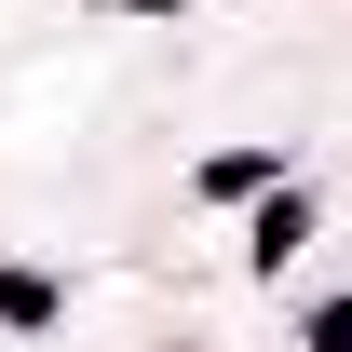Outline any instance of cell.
I'll return each instance as SVG.
<instances>
[{
	"label": "cell",
	"instance_id": "4",
	"mask_svg": "<svg viewBox=\"0 0 352 352\" xmlns=\"http://www.w3.org/2000/svg\"><path fill=\"white\" fill-rule=\"evenodd\" d=\"M311 352H352V298H325V311H311Z\"/></svg>",
	"mask_w": 352,
	"mask_h": 352
},
{
	"label": "cell",
	"instance_id": "1",
	"mask_svg": "<svg viewBox=\"0 0 352 352\" xmlns=\"http://www.w3.org/2000/svg\"><path fill=\"white\" fill-rule=\"evenodd\" d=\"M298 244H311V190H271V217H258V244H244V258H258V271H285Z\"/></svg>",
	"mask_w": 352,
	"mask_h": 352
},
{
	"label": "cell",
	"instance_id": "3",
	"mask_svg": "<svg viewBox=\"0 0 352 352\" xmlns=\"http://www.w3.org/2000/svg\"><path fill=\"white\" fill-rule=\"evenodd\" d=\"M0 325H54V285H41V271H0Z\"/></svg>",
	"mask_w": 352,
	"mask_h": 352
},
{
	"label": "cell",
	"instance_id": "2",
	"mask_svg": "<svg viewBox=\"0 0 352 352\" xmlns=\"http://www.w3.org/2000/svg\"><path fill=\"white\" fill-rule=\"evenodd\" d=\"M271 176H285V149H217V163H204V204H244V190H271Z\"/></svg>",
	"mask_w": 352,
	"mask_h": 352
},
{
	"label": "cell",
	"instance_id": "5",
	"mask_svg": "<svg viewBox=\"0 0 352 352\" xmlns=\"http://www.w3.org/2000/svg\"><path fill=\"white\" fill-rule=\"evenodd\" d=\"M95 14H176V0H95Z\"/></svg>",
	"mask_w": 352,
	"mask_h": 352
}]
</instances>
